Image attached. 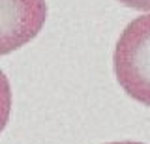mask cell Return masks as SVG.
<instances>
[{
	"label": "cell",
	"instance_id": "1",
	"mask_svg": "<svg viewBox=\"0 0 150 144\" xmlns=\"http://www.w3.org/2000/svg\"><path fill=\"white\" fill-rule=\"evenodd\" d=\"M112 67L122 90L137 103L150 107V13L135 17L122 30Z\"/></svg>",
	"mask_w": 150,
	"mask_h": 144
},
{
	"label": "cell",
	"instance_id": "2",
	"mask_svg": "<svg viewBox=\"0 0 150 144\" xmlns=\"http://www.w3.org/2000/svg\"><path fill=\"white\" fill-rule=\"evenodd\" d=\"M45 0H0V56L19 51L41 32Z\"/></svg>",
	"mask_w": 150,
	"mask_h": 144
},
{
	"label": "cell",
	"instance_id": "3",
	"mask_svg": "<svg viewBox=\"0 0 150 144\" xmlns=\"http://www.w3.org/2000/svg\"><path fill=\"white\" fill-rule=\"evenodd\" d=\"M11 86H9L8 77L4 75V71L0 69V133L6 129L9 122V114H11Z\"/></svg>",
	"mask_w": 150,
	"mask_h": 144
},
{
	"label": "cell",
	"instance_id": "4",
	"mask_svg": "<svg viewBox=\"0 0 150 144\" xmlns=\"http://www.w3.org/2000/svg\"><path fill=\"white\" fill-rule=\"evenodd\" d=\"M118 2L126 8H131V10L150 13V0H118Z\"/></svg>",
	"mask_w": 150,
	"mask_h": 144
},
{
	"label": "cell",
	"instance_id": "5",
	"mask_svg": "<svg viewBox=\"0 0 150 144\" xmlns=\"http://www.w3.org/2000/svg\"><path fill=\"white\" fill-rule=\"evenodd\" d=\"M107 144H143V142H131V140H124V142H107Z\"/></svg>",
	"mask_w": 150,
	"mask_h": 144
}]
</instances>
